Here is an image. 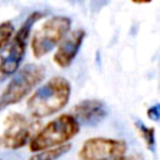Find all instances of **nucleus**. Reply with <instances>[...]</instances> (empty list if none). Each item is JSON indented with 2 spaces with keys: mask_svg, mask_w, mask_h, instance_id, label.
Wrapping results in <instances>:
<instances>
[{
  "mask_svg": "<svg viewBox=\"0 0 160 160\" xmlns=\"http://www.w3.org/2000/svg\"><path fill=\"white\" fill-rule=\"evenodd\" d=\"M70 94L69 80L62 76H52L28 99V111L35 119L51 116L68 105Z\"/></svg>",
  "mask_w": 160,
  "mask_h": 160,
  "instance_id": "nucleus-1",
  "label": "nucleus"
},
{
  "mask_svg": "<svg viewBox=\"0 0 160 160\" xmlns=\"http://www.w3.org/2000/svg\"><path fill=\"white\" fill-rule=\"evenodd\" d=\"M80 131V124L71 114H61L49 121L29 141V150L38 152L45 149L68 144Z\"/></svg>",
  "mask_w": 160,
  "mask_h": 160,
  "instance_id": "nucleus-2",
  "label": "nucleus"
},
{
  "mask_svg": "<svg viewBox=\"0 0 160 160\" xmlns=\"http://www.w3.org/2000/svg\"><path fill=\"white\" fill-rule=\"evenodd\" d=\"M45 68L39 64H28L20 68L10 79L0 95V111L19 104L44 80Z\"/></svg>",
  "mask_w": 160,
  "mask_h": 160,
  "instance_id": "nucleus-3",
  "label": "nucleus"
},
{
  "mask_svg": "<svg viewBox=\"0 0 160 160\" xmlns=\"http://www.w3.org/2000/svg\"><path fill=\"white\" fill-rule=\"evenodd\" d=\"M44 18L42 12H32L28 16V19L22 22L20 29L15 31L11 41L8 46L1 51L0 56V80H5L12 76L19 69L22 62V59L26 52L28 40L30 38L31 29L35 22Z\"/></svg>",
  "mask_w": 160,
  "mask_h": 160,
  "instance_id": "nucleus-4",
  "label": "nucleus"
},
{
  "mask_svg": "<svg viewBox=\"0 0 160 160\" xmlns=\"http://www.w3.org/2000/svg\"><path fill=\"white\" fill-rule=\"evenodd\" d=\"M71 28V19L64 15H55L48 19L32 35L30 46L35 59H40L54 50L68 35Z\"/></svg>",
  "mask_w": 160,
  "mask_h": 160,
  "instance_id": "nucleus-5",
  "label": "nucleus"
},
{
  "mask_svg": "<svg viewBox=\"0 0 160 160\" xmlns=\"http://www.w3.org/2000/svg\"><path fill=\"white\" fill-rule=\"evenodd\" d=\"M32 138V125L20 112H11L4 120V130L0 134V146L9 150L21 149Z\"/></svg>",
  "mask_w": 160,
  "mask_h": 160,
  "instance_id": "nucleus-6",
  "label": "nucleus"
},
{
  "mask_svg": "<svg viewBox=\"0 0 160 160\" xmlns=\"http://www.w3.org/2000/svg\"><path fill=\"white\" fill-rule=\"evenodd\" d=\"M126 142L120 139L110 138H90L82 142L78 152L80 160H108L124 156L126 152Z\"/></svg>",
  "mask_w": 160,
  "mask_h": 160,
  "instance_id": "nucleus-7",
  "label": "nucleus"
},
{
  "mask_svg": "<svg viewBox=\"0 0 160 160\" xmlns=\"http://www.w3.org/2000/svg\"><path fill=\"white\" fill-rule=\"evenodd\" d=\"M85 35L86 34L82 29H75L69 35H66L62 41L56 46V51L54 52L52 60L59 68L65 69L71 65L82 45Z\"/></svg>",
  "mask_w": 160,
  "mask_h": 160,
  "instance_id": "nucleus-8",
  "label": "nucleus"
},
{
  "mask_svg": "<svg viewBox=\"0 0 160 160\" xmlns=\"http://www.w3.org/2000/svg\"><path fill=\"white\" fill-rule=\"evenodd\" d=\"M109 114L106 105L98 99H86L78 102L71 111V115L81 125L96 126Z\"/></svg>",
  "mask_w": 160,
  "mask_h": 160,
  "instance_id": "nucleus-9",
  "label": "nucleus"
},
{
  "mask_svg": "<svg viewBox=\"0 0 160 160\" xmlns=\"http://www.w3.org/2000/svg\"><path fill=\"white\" fill-rule=\"evenodd\" d=\"M70 149H71L70 144H62L55 148H50V149L34 152V155H31L28 160H58L59 158L65 155Z\"/></svg>",
  "mask_w": 160,
  "mask_h": 160,
  "instance_id": "nucleus-10",
  "label": "nucleus"
},
{
  "mask_svg": "<svg viewBox=\"0 0 160 160\" xmlns=\"http://www.w3.org/2000/svg\"><path fill=\"white\" fill-rule=\"evenodd\" d=\"M135 128L139 132V136L145 142L146 148L150 151H155V129L152 126H146L142 121L139 120L135 121Z\"/></svg>",
  "mask_w": 160,
  "mask_h": 160,
  "instance_id": "nucleus-11",
  "label": "nucleus"
},
{
  "mask_svg": "<svg viewBox=\"0 0 160 160\" xmlns=\"http://www.w3.org/2000/svg\"><path fill=\"white\" fill-rule=\"evenodd\" d=\"M15 34V28L10 20L0 22V51H2L11 41Z\"/></svg>",
  "mask_w": 160,
  "mask_h": 160,
  "instance_id": "nucleus-12",
  "label": "nucleus"
},
{
  "mask_svg": "<svg viewBox=\"0 0 160 160\" xmlns=\"http://www.w3.org/2000/svg\"><path fill=\"white\" fill-rule=\"evenodd\" d=\"M148 114V118L154 120V121H159L160 120V105L159 104H155L152 106H150L146 111Z\"/></svg>",
  "mask_w": 160,
  "mask_h": 160,
  "instance_id": "nucleus-13",
  "label": "nucleus"
},
{
  "mask_svg": "<svg viewBox=\"0 0 160 160\" xmlns=\"http://www.w3.org/2000/svg\"><path fill=\"white\" fill-rule=\"evenodd\" d=\"M126 160H144V159L138 154H132L130 156H126Z\"/></svg>",
  "mask_w": 160,
  "mask_h": 160,
  "instance_id": "nucleus-14",
  "label": "nucleus"
},
{
  "mask_svg": "<svg viewBox=\"0 0 160 160\" xmlns=\"http://www.w3.org/2000/svg\"><path fill=\"white\" fill-rule=\"evenodd\" d=\"M134 4H149L151 2L152 0H131Z\"/></svg>",
  "mask_w": 160,
  "mask_h": 160,
  "instance_id": "nucleus-15",
  "label": "nucleus"
},
{
  "mask_svg": "<svg viewBox=\"0 0 160 160\" xmlns=\"http://www.w3.org/2000/svg\"><path fill=\"white\" fill-rule=\"evenodd\" d=\"M108 160H126V156H120V158H115V159H108Z\"/></svg>",
  "mask_w": 160,
  "mask_h": 160,
  "instance_id": "nucleus-16",
  "label": "nucleus"
}]
</instances>
